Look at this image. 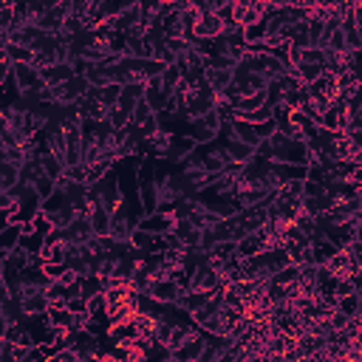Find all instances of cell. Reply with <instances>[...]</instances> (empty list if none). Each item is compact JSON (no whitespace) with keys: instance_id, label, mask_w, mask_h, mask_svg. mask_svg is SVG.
Listing matches in <instances>:
<instances>
[{"instance_id":"6da1fadb","label":"cell","mask_w":362,"mask_h":362,"mask_svg":"<svg viewBox=\"0 0 362 362\" xmlns=\"http://www.w3.org/2000/svg\"><path fill=\"white\" fill-rule=\"evenodd\" d=\"M255 156L260 159H269V162H278V164H297V167H306L311 162V153H308V145L300 142V139H289L283 133H272L269 139L255 150Z\"/></svg>"},{"instance_id":"7a4b0ae2","label":"cell","mask_w":362,"mask_h":362,"mask_svg":"<svg viewBox=\"0 0 362 362\" xmlns=\"http://www.w3.org/2000/svg\"><path fill=\"white\" fill-rule=\"evenodd\" d=\"M88 204L90 207H102L108 212L119 210V204H122V187H119V175H116L113 167L97 181V184L88 187Z\"/></svg>"},{"instance_id":"3957f363","label":"cell","mask_w":362,"mask_h":362,"mask_svg":"<svg viewBox=\"0 0 362 362\" xmlns=\"http://www.w3.org/2000/svg\"><path fill=\"white\" fill-rule=\"evenodd\" d=\"M40 215L45 218V221H49L52 226H54V230H65V226L77 218V212H74V207L68 204V198H65V193L57 187L49 198H45L42 201V210H40Z\"/></svg>"},{"instance_id":"277c9868","label":"cell","mask_w":362,"mask_h":362,"mask_svg":"<svg viewBox=\"0 0 362 362\" xmlns=\"http://www.w3.org/2000/svg\"><path fill=\"white\" fill-rule=\"evenodd\" d=\"M230 127H233V139H238V142H244V145H249V148H260L272 133H275V122H260V125H255V122H244V119H233L230 122Z\"/></svg>"},{"instance_id":"5b68a950","label":"cell","mask_w":362,"mask_h":362,"mask_svg":"<svg viewBox=\"0 0 362 362\" xmlns=\"http://www.w3.org/2000/svg\"><path fill=\"white\" fill-rule=\"evenodd\" d=\"M40 210H42V198L37 196V190H34L31 184H23V190H20V196H17V207H15V212L9 215V221H12V223H20V226L34 223V218L40 215Z\"/></svg>"},{"instance_id":"8992f818","label":"cell","mask_w":362,"mask_h":362,"mask_svg":"<svg viewBox=\"0 0 362 362\" xmlns=\"http://www.w3.org/2000/svg\"><path fill=\"white\" fill-rule=\"evenodd\" d=\"M223 283H221V275L218 272L204 260L198 269H193V275L184 281V292H215V289H221Z\"/></svg>"},{"instance_id":"52a82bcc","label":"cell","mask_w":362,"mask_h":362,"mask_svg":"<svg viewBox=\"0 0 362 362\" xmlns=\"http://www.w3.org/2000/svg\"><path fill=\"white\" fill-rule=\"evenodd\" d=\"M15 297L20 300V306H23V314H26V317H34V314H45V311H49V300H45V289L23 286Z\"/></svg>"},{"instance_id":"ba28073f","label":"cell","mask_w":362,"mask_h":362,"mask_svg":"<svg viewBox=\"0 0 362 362\" xmlns=\"http://www.w3.org/2000/svg\"><path fill=\"white\" fill-rule=\"evenodd\" d=\"M12 79H15V85H17L20 94H29V90H40V88H45L42 79H40V71H37L31 63L12 65Z\"/></svg>"},{"instance_id":"9c48e42d","label":"cell","mask_w":362,"mask_h":362,"mask_svg":"<svg viewBox=\"0 0 362 362\" xmlns=\"http://www.w3.org/2000/svg\"><path fill=\"white\" fill-rule=\"evenodd\" d=\"M63 241H65L68 246H85V244L94 241V233H90V223H88L85 215H77V218L65 226V230H63Z\"/></svg>"},{"instance_id":"30bf717a","label":"cell","mask_w":362,"mask_h":362,"mask_svg":"<svg viewBox=\"0 0 362 362\" xmlns=\"http://www.w3.org/2000/svg\"><path fill=\"white\" fill-rule=\"evenodd\" d=\"M181 292H184V283H181V281L162 278V281H153L145 294H150L156 303H175L181 297Z\"/></svg>"},{"instance_id":"8fae6325","label":"cell","mask_w":362,"mask_h":362,"mask_svg":"<svg viewBox=\"0 0 362 362\" xmlns=\"http://www.w3.org/2000/svg\"><path fill=\"white\" fill-rule=\"evenodd\" d=\"M201 348H204V331H201V329H193L190 337L173 351V359H175V362H198Z\"/></svg>"},{"instance_id":"7c38bea8","label":"cell","mask_w":362,"mask_h":362,"mask_svg":"<svg viewBox=\"0 0 362 362\" xmlns=\"http://www.w3.org/2000/svg\"><path fill=\"white\" fill-rule=\"evenodd\" d=\"M345 122H348L345 102H343V100H331V105H329L326 113L320 116V127H326L329 133H343V130H345Z\"/></svg>"},{"instance_id":"4fadbf2b","label":"cell","mask_w":362,"mask_h":362,"mask_svg":"<svg viewBox=\"0 0 362 362\" xmlns=\"http://www.w3.org/2000/svg\"><path fill=\"white\" fill-rule=\"evenodd\" d=\"M173 223H175V218L170 212H153L136 223V230L150 233V235H167V233H173Z\"/></svg>"},{"instance_id":"5bb4252c","label":"cell","mask_w":362,"mask_h":362,"mask_svg":"<svg viewBox=\"0 0 362 362\" xmlns=\"http://www.w3.org/2000/svg\"><path fill=\"white\" fill-rule=\"evenodd\" d=\"M193 150H196V142H193V139L173 133V136H170V145H167V150H164V156H162V159H164V162H170V164H178V162H184Z\"/></svg>"},{"instance_id":"9a60e30c","label":"cell","mask_w":362,"mask_h":362,"mask_svg":"<svg viewBox=\"0 0 362 362\" xmlns=\"http://www.w3.org/2000/svg\"><path fill=\"white\" fill-rule=\"evenodd\" d=\"M133 230H136V223L130 221V215H127L125 207L119 204V210L111 212V238L119 241V244H125V241H130V233H133Z\"/></svg>"},{"instance_id":"2e32d148","label":"cell","mask_w":362,"mask_h":362,"mask_svg":"<svg viewBox=\"0 0 362 362\" xmlns=\"http://www.w3.org/2000/svg\"><path fill=\"white\" fill-rule=\"evenodd\" d=\"M142 100L150 105V111H153V113L164 111V105H167L170 94H164V90H162L159 77H153V79H148V82H145V97H142Z\"/></svg>"},{"instance_id":"e0dca14e","label":"cell","mask_w":362,"mask_h":362,"mask_svg":"<svg viewBox=\"0 0 362 362\" xmlns=\"http://www.w3.org/2000/svg\"><path fill=\"white\" fill-rule=\"evenodd\" d=\"M71 77H74V68H71L68 63H57V65H52V68H42V71H40V79H42L45 88L63 85V82H68Z\"/></svg>"},{"instance_id":"ac0fdd59","label":"cell","mask_w":362,"mask_h":362,"mask_svg":"<svg viewBox=\"0 0 362 362\" xmlns=\"http://www.w3.org/2000/svg\"><path fill=\"white\" fill-rule=\"evenodd\" d=\"M88 223H90V233H94V238L111 235V212H108V210H102V207H90Z\"/></svg>"},{"instance_id":"d6986e66","label":"cell","mask_w":362,"mask_h":362,"mask_svg":"<svg viewBox=\"0 0 362 362\" xmlns=\"http://www.w3.org/2000/svg\"><path fill=\"white\" fill-rule=\"evenodd\" d=\"M308 244H311V266H326V263L331 260V255L340 252V249H334V244H329L326 238H314V241H308Z\"/></svg>"},{"instance_id":"ffe728a7","label":"cell","mask_w":362,"mask_h":362,"mask_svg":"<svg viewBox=\"0 0 362 362\" xmlns=\"http://www.w3.org/2000/svg\"><path fill=\"white\" fill-rule=\"evenodd\" d=\"M49 275H45L42 263H29L23 269V286H34V289H49Z\"/></svg>"},{"instance_id":"44dd1931","label":"cell","mask_w":362,"mask_h":362,"mask_svg":"<svg viewBox=\"0 0 362 362\" xmlns=\"http://www.w3.org/2000/svg\"><path fill=\"white\" fill-rule=\"evenodd\" d=\"M20 235H23V226L20 223H9L3 233H0V255H9L12 249H17V244H20Z\"/></svg>"},{"instance_id":"7402d4cb","label":"cell","mask_w":362,"mask_h":362,"mask_svg":"<svg viewBox=\"0 0 362 362\" xmlns=\"http://www.w3.org/2000/svg\"><path fill=\"white\" fill-rule=\"evenodd\" d=\"M0 311H3V320H6V326H17L20 320H23V306H20V300L15 297V294H9L3 303H0Z\"/></svg>"},{"instance_id":"603a6c76","label":"cell","mask_w":362,"mask_h":362,"mask_svg":"<svg viewBox=\"0 0 362 362\" xmlns=\"http://www.w3.org/2000/svg\"><path fill=\"white\" fill-rule=\"evenodd\" d=\"M119 88L122 85H105V88H90V97H94L105 111H111L113 105H116V100H119Z\"/></svg>"},{"instance_id":"cb8c5ba5","label":"cell","mask_w":362,"mask_h":362,"mask_svg":"<svg viewBox=\"0 0 362 362\" xmlns=\"http://www.w3.org/2000/svg\"><path fill=\"white\" fill-rule=\"evenodd\" d=\"M102 292H105V281H102L100 275H82V278H79V294H82L85 300L97 297V294H102Z\"/></svg>"},{"instance_id":"d4e9b609","label":"cell","mask_w":362,"mask_h":362,"mask_svg":"<svg viewBox=\"0 0 362 362\" xmlns=\"http://www.w3.org/2000/svg\"><path fill=\"white\" fill-rule=\"evenodd\" d=\"M17 181H20V167L12 162H0V193L12 190Z\"/></svg>"},{"instance_id":"484cf974","label":"cell","mask_w":362,"mask_h":362,"mask_svg":"<svg viewBox=\"0 0 362 362\" xmlns=\"http://www.w3.org/2000/svg\"><path fill=\"white\" fill-rule=\"evenodd\" d=\"M334 311H340V314H345V317H359V314H362V292H354V294H348V297H340Z\"/></svg>"},{"instance_id":"4316f807","label":"cell","mask_w":362,"mask_h":362,"mask_svg":"<svg viewBox=\"0 0 362 362\" xmlns=\"http://www.w3.org/2000/svg\"><path fill=\"white\" fill-rule=\"evenodd\" d=\"M297 278H300V266H294V263H289V266H283L281 272H275V275L269 278V283H275V286H281V289H286V286H292V283H297Z\"/></svg>"},{"instance_id":"83f0119b","label":"cell","mask_w":362,"mask_h":362,"mask_svg":"<svg viewBox=\"0 0 362 362\" xmlns=\"http://www.w3.org/2000/svg\"><path fill=\"white\" fill-rule=\"evenodd\" d=\"M6 63H9V65H20V63H31V65H34V52L26 49V45L9 42V45H6Z\"/></svg>"},{"instance_id":"f1b7e54d","label":"cell","mask_w":362,"mask_h":362,"mask_svg":"<svg viewBox=\"0 0 362 362\" xmlns=\"http://www.w3.org/2000/svg\"><path fill=\"white\" fill-rule=\"evenodd\" d=\"M159 82H162V90H164V94H170V97H173V90H175V88H178V82H181V71H178V65H167V68L162 71Z\"/></svg>"},{"instance_id":"f546056e","label":"cell","mask_w":362,"mask_h":362,"mask_svg":"<svg viewBox=\"0 0 362 362\" xmlns=\"http://www.w3.org/2000/svg\"><path fill=\"white\" fill-rule=\"evenodd\" d=\"M26 354H29L26 348H20V345H15V343H9V340L0 343V362H23Z\"/></svg>"},{"instance_id":"4dcf8cb0","label":"cell","mask_w":362,"mask_h":362,"mask_svg":"<svg viewBox=\"0 0 362 362\" xmlns=\"http://www.w3.org/2000/svg\"><path fill=\"white\" fill-rule=\"evenodd\" d=\"M34 190H37V196L45 201V198H49L54 190H57V181L54 178H49V175H45V173H40L37 178H34V184H31Z\"/></svg>"},{"instance_id":"1f68e13d","label":"cell","mask_w":362,"mask_h":362,"mask_svg":"<svg viewBox=\"0 0 362 362\" xmlns=\"http://www.w3.org/2000/svg\"><path fill=\"white\" fill-rule=\"evenodd\" d=\"M88 178V167L85 164H71L63 170V181H77V184H85Z\"/></svg>"},{"instance_id":"d6a6232c","label":"cell","mask_w":362,"mask_h":362,"mask_svg":"<svg viewBox=\"0 0 362 362\" xmlns=\"http://www.w3.org/2000/svg\"><path fill=\"white\" fill-rule=\"evenodd\" d=\"M244 122H255V125H260V122H269L272 119V105L266 102V105H260L255 113H249V116H241Z\"/></svg>"},{"instance_id":"836d02e7","label":"cell","mask_w":362,"mask_h":362,"mask_svg":"<svg viewBox=\"0 0 362 362\" xmlns=\"http://www.w3.org/2000/svg\"><path fill=\"white\" fill-rule=\"evenodd\" d=\"M65 308H68L71 314H88V300H85V297H71V300L65 303Z\"/></svg>"},{"instance_id":"e575fe53","label":"cell","mask_w":362,"mask_h":362,"mask_svg":"<svg viewBox=\"0 0 362 362\" xmlns=\"http://www.w3.org/2000/svg\"><path fill=\"white\" fill-rule=\"evenodd\" d=\"M42 269H45V275H49V281H52V283H54V281H60V278L65 275V266H63V263H45Z\"/></svg>"},{"instance_id":"d590c367","label":"cell","mask_w":362,"mask_h":362,"mask_svg":"<svg viewBox=\"0 0 362 362\" xmlns=\"http://www.w3.org/2000/svg\"><path fill=\"white\" fill-rule=\"evenodd\" d=\"M52 359H57V362H79V356H77L71 348H65V351H57Z\"/></svg>"},{"instance_id":"8d00e7d4","label":"cell","mask_w":362,"mask_h":362,"mask_svg":"<svg viewBox=\"0 0 362 362\" xmlns=\"http://www.w3.org/2000/svg\"><path fill=\"white\" fill-rule=\"evenodd\" d=\"M23 362H49V359H45V356H42L37 348H31V351L26 354V359H23Z\"/></svg>"},{"instance_id":"74e56055","label":"cell","mask_w":362,"mask_h":362,"mask_svg":"<svg viewBox=\"0 0 362 362\" xmlns=\"http://www.w3.org/2000/svg\"><path fill=\"white\" fill-rule=\"evenodd\" d=\"M9 223H12V221H9V212H0V233H3Z\"/></svg>"}]
</instances>
